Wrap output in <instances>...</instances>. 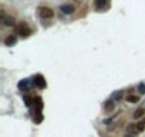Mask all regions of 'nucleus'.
Instances as JSON below:
<instances>
[{"instance_id": "f257e3e1", "label": "nucleus", "mask_w": 145, "mask_h": 137, "mask_svg": "<svg viewBox=\"0 0 145 137\" xmlns=\"http://www.w3.org/2000/svg\"><path fill=\"white\" fill-rule=\"evenodd\" d=\"M14 33L19 34V36H21V37H28L31 34V29L28 27L26 23H20L19 26L14 27Z\"/></svg>"}, {"instance_id": "f03ea898", "label": "nucleus", "mask_w": 145, "mask_h": 137, "mask_svg": "<svg viewBox=\"0 0 145 137\" xmlns=\"http://www.w3.org/2000/svg\"><path fill=\"white\" fill-rule=\"evenodd\" d=\"M39 14H40V17H41V19H45V20L53 19V17H54V11H53V9L45 7V6H43V7L39 9Z\"/></svg>"}, {"instance_id": "7ed1b4c3", "label": "nucleus", "mask_w": 145, "mask_h": 137, "mask_svg": "<svg viewBox=\"0 0 145 137\" xmlns=\"http://www.w3.org/2000/svg\"><path fill=\"white\" fill-rule=\"evenodd\" d=\"M60 11H63L64 14H73L74 11H75V7H74L73 4H68V3H65V4L60 6Z\"/></svg>"}, {"instance_id": "20e7f679", "label": "nucleus", "mask_w": 145, "mask_h": 137, "mask_svg": "<svg viewBox=\"0 0 145 137\" xmlns=\"http://www.w3.org/2000/svg\"><path fill=\"white\" fill-rule=\"evenodd\" d=\"M34 84H36L39 88H44L45 87V80L43 79L41 74H37V76L34 77Z\"/></svg>"}, {"instance_id": "39448f33", "label": "nucleus", "mask_w": 145, "mask_h": 137, "mask_svg": "<svg viewBox=\"0 0 145 137\" xmlns=\"http://www.w3.org/2000/svg\"><path fill=\"white\" fill-rule=\"evenodd\" d=\"M2 22H3V24H4V26H9V27H10V26H14V19L11 16H4V14H3V16H2Z\"/></svg>"}, {"instance_id": "423d86ee", "label": "nucleus", "mask_w": 145, "mask_h": 137, "mask_svg": "<svg viewBox=\"0 0 145 137\" xmlns=\"http://www.w3.org/2000/svg\"><path fill=\"white\" fill-rule=\"evenodd\" d=\"M95 7L97 10H104L108 7V0H95Z\"/></svg>"}, {"instance_id": "0eeeda50", "label": "nucleus", "mask_w": 145, "mask_h": 137, "mask_svg": "<svg viewBox=\"0 0 145 137\" xmlns=\"http://www.w3.org/2000/svg\"><path fill=\"white\" fill-rule=\"evenodd\" d=\"M114 108H115V103H114L112 100H108V101L104 103V110L107 111V113H111V111H114Z\"/></svg>"}, {"instance_id": "6e6552de", "label": "nucleus", "mask_w": 145, "mask_h": 137, "mask_svg": "<svg viewBox=\"0 0 145 137\" xmlns=\"http://www.w3.org/2000/svg\"><path fill=\"white\" fill-rule=\"evenodd\" d=\"M16 42H17V37L14 36V34H10V36H7L4 39V44L6 46H13V44H16Z\"/></svg>"}, {"instance_id": "1a4fd4ad", "label": "nucleus", "mask_w": 145, "mask_h": 137, "mask_svg": "<svg viewBox=\"0 0 145 137\" xmlns=\"http://www.w3.org/2000/svg\"><path fill=\"white\" fill-rule=\"evenodd\" d=\"M144 114H145V108L144 107H139V108H136V110L134 111L132 117L135 120H138V119H141V117H144Z\"/></svg>"}, {"instance_id": "9d476101", "label": "nucleus", "mask_w": 145, "mask_h": 137, "mask_svg": "<svg viewBox=\"0 0 145 137\" xmlns=\"http://www.w3.org/2000/svg\"><path fill=\"white\" fill-rule=\"evenodd\" d=\"M127 131L131 134H138L139 133V128H138V124H128L127 126Z\"/></svg>"}, {"instance_id": "9b49d317", "label": "nucleus", "mask_w": 145, "mask_h": 137, "mask_svg": "<svg viewBox=\"0 0 145 137\" xmlns=\"http://www.w3.org/2000/svg\"><path fill=\"white\" fill-rule=\"evenodd\" d=\"M34 104H36V108H37V111H39L40 113V110H41L43 108V99L41 97H36V99H34Z\"/></svg>"}, {"instance_id": "f8f14e48", "label": "nucleus", "mask_w": 145, "mask_h": 137, "mask_svg": "<svg viewBox=\"0 0 145 137\" xmlns=\"http://www.w3.org/2000/svg\"><path fill=\"white\" fill-rule=\"evenodd\" d=\"M127 101L128 103H138L139 97L136 96V94H128V96H127Z\"/></svg>"}, {"instance_id": "ddd939ff", "label": "nucleus", "mask_w": 145, "mask_h": 137, "mask_svg": "<svg viewBox=\"0 0 145 137\" xmlns=\"http://www.w3.org/2000/svg\"><path fill=\"white\" fill-rule=\"evenodd\" d=\"M33 120H34V123H41L43 121V114L36 113V114H34V117H33Z\"/></svg>"}, {"instance_id": "4468645a", "label": "nucleus", "mask_w": 145, "mask_h": 137, "mask_svg": "<svg viewBox=\"0 0 145 137\" xmlns=\"http://www.w3.org/2000/svg\"><path fill=\"white\" fill-rule=\"evenodd\" d=\"M136 90L139 91V94H145V84L144 83H139L138 87H136Z\"/></svg>"}, {"instance_id": "2eb2a0df", "label": "nucleus", "mask_w": 145, "mask_h": 137, "mask_svg": "<svg viewBox=\"0 0 145 137\" xmlns=\"http://www.w3.org/2000/svg\"><path fill=\"white\" fill-rule=\"evenodd\" d=\"M119 99H122V91H117L115 94H112V100L115 101V100H119Z\"/></svg>"}, {"instance_id": "dca6fc26", "label": "nucleus", "mask_w": 145, "mask_h": 137, "mask_svg": "<svg viewBox=\"0 0 145 137\" xmlns=\"http://www.w3.org/2000/svg\"><path fill=\"white\" fill-rule=\"evenodd\" d=\"M24 100H26V106H31L34 103V99H31L28 96H24Z\"/></svg>"}, {"instance_id": "f3484780", "label": "nucleus", "mask_w": 145, "mask_h": 137, "mask_svg": "<svg viewBox=\"0 0 145 137\" xmlns=\"http://www.w3.org/2000/svg\"><path fill=\"white\" fill-rule=\"evenodd\" d=\"M138 128H139V133H141V131H144L145 130V121L138 123Z\"/></svg>"}, {"instance_id": "a211bd4d", "label": "nucleus", "mask_w": 145, "mask_h": 137, "mask_svg": "<svg viewBox=\"0 0 145 137\" xmlns=\"http://www.w3.org/2000/svg\"><path fill=\"white\" fill-rule=\"evenodd\" d=\"M26 86H27V80H23V81L19 83V87H20V88H21V87H26Z\"/></svg>"}]
</instances>
